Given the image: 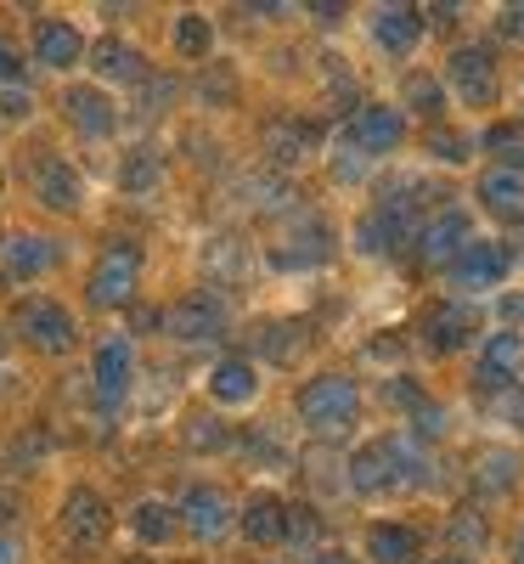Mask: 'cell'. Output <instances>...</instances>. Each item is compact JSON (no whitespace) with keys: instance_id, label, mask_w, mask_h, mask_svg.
<instances>
[{"instance_id":"obj_1","label":"cell","mask_w":524,"mask_h":564,"mask_svg":"<svg viewBox=\"0 0 524 564\" xmlns=\"http://www.w3.org/2000/svg\"><path fill=\"white\" fill-rule=\"evenodd\" d=\"M423 198H440V193H428L423 181L384 186L378 204L356 220V249L361 254H401L417 238V226H423Z\"/></svg>"},{"instance_id":"obj_2","label":"cell","mask_w":524,"mask_h":564,"mask_svg":"<svg viewBox=\"0 0 524 564\" xmlns=\"http://www.w3.org/2000/svg\"><path fill=\"white\" fill-rule=\"evenodd\" d=\"M350 491L356 497H390V491H406V486H423V452L401 435H378L367 446L350 452Z\"/></svg>"},{"instance_id":"obj_3","label":"cell","mask_w":524,"mask_h":564,"mask_svg":"<svg viewBox=\"0 0 524 564\" xmlns=\"http://www.w3.org/2000/svg\"><path fill=\"white\" fill-rule=\"evenodd\" d=\"M299 423L310 435L332 441V435H345L350 423L361 417V384L350 379V372H316V379L299 390Z\"/></svg>"},{"instance_id":"obj_4","label":"cell","mask_w":524,"mask_h":564,"mask_svg":"<svg viewBox=\"0 0 524 564\" xmlns=\"http://www.w3.org/2000/svg\"><path fill=\"white\" fill-rule=\"evenodd\" d=\"M57 536H63L68 558H97L108 547V536H113V508L90 486H74L63 497V513H57Z\"/></svg>"},{"instance_id":"obj_5","label":"cell","mask_w":524,"mask_h":564,"mask_svg":"<svg viewBox=\"0 0 524 564\" xmlns=\"http://www.w3.org/2000/svg\"><path fill=\"white\" fill-rule=\"evenodd\" d=\"M141 289V249L130 238H113L97 265H90V282H85V300L97 305V311H124Z\"/></svg>"},{"instance_id":"obj_6","label":"cell","mask_w":524,"mask_h":564,"mask_svg":"<svg viewBox=\"0 0 524 564\" xmlns=\"http://www.w3.org/2000/svg\"><path fill=\"white\" fill-rule=\"evenodd\" d=\"M12 327H18V339H23L29 350H40V356H68L74 339H79L74 311L57 305V300H45V294L23 300V305L12 311Z\"/></svg>"},{"instance_id":"obj_7","label":"cell","mask_w":524,"mask_h":564,"mask_svg":"<svg viewBox=\"0 0 524 564\" xmlns=\"http://www.w3.org/2000/svg\"><path fill=\"white\" fill-rule=\"evenodd\" d=\"M507 271H513V249H507L502 238H473V243L446 265L451 289H462V294H491V289H502Z\"/></svg>"},{"instance_id":"obj_8","label":"cell","mask_w":524,"mask_h":564,"mask_svg":"<svg viewBox=\"0 0 524 564\" xmlns=\"http://www.w3.org/2000/svg\"><path fill=\"white\" fill-rule=\"evenodd\" d=\"M406 113L401 108H390V102H361L356 113H350V124H345V141L361 153V159H384V153H395L401 141H406Z\"/></svg>"},{"instance_id":"obj_9","label":"cell","mask_w":524,"mask_h":564,"mask_svg":"<svg viewBox=\"0 0 524 564\" xmlns=\"http://www.w3.org/2000/svg\"><path fill=\"white\" fill-rule=\"evenodd\" d=\"M446 79L457 85V97L468 108H496L502 102V74H496V57L485 45H457L451 63H446Z\"/></svg>"},{"instance_id":"obj_10","label":"cell","mask_w":524,"mask_h":564,"mask_svg":"<svg viewBox=\"0 0 524 564\" xmlns=\"http://www.w3.org/2000/svg\"><path fill=\"white\" fill-rule=\"evenodd\" d=\"M417 334H423V345L435 356H451V350H462L473 334H480V311L462 305V300H428L423 316H417Z\"/></svg>"},{"instance_id":"obj_11","label":"cell","mask_w":524,"mask_h":564,"mask_svg":"<svg viewBox=\"0 0 524 564\" xmlns=\"http://www.w3.org/2000/svg\"><path fill=\"white\" fill-rule=\"evenodd\" d=\"M130 379H135V345L124 334H108L90 356V390H97V406L113 412L124 395H130Z\"/></svg>"},{"instance_id":"obj_12","label":"cell","mask_w":524,"mask_h":564,"mask_svg":"<svg viewBox=\"0 0 524 564\" xmlns=\"http://www.w3.org/2000/svg\"><path fill=\"white\" fill-rule=\"evenodd\" d=\"M524 379V334H513V327H496V334L480 345V361H473V390H513Z\"/></svg>"},{"instance_id":"obj_13","label":"cell","mask_w":524,"mask_h":564,"mask_svg":"<svg viewBox=\"0 0 524 564\" xmlns=\"http://www.w3.org/2000/svg\"><path fill=\"white\" fill-rule=\"evenodd\" d=\"M159 327L181 345H204V339H226V305L209 294H186L170 311H159Z\"/></svg>"},{"instance_id":"obj_14","label":"cell","mask_w":524,"mask_h":564,"mask_svg":"<svg viewBox=\"0 0 524 564\" xmlns=\"http://www.w3.org/2000/svg\"><path fill=\"white\" fill-rule=\"evenodd\" d=\"M417 260L423 265H435V271H446L468 243H473V220H468V209H440V215H428L423 226H417Z\"/></svg>"},{"instance_id":"obj_15","label":"cell","mask_w":524,"mask_h":564,"mask_svg":"<svg viewBox=\"0 0 524 564\" xmlns=\"http://www.w3.org/2000/svg\"><path fill=\"white\" fill-rule=\"evenodd\" d=\"M175 513H181V525L193 531L198 542H220L237 525V508H231V497L220 486H186V497H181Z\"/></svg>"},{"instance_id":"obj_16","label":"cell","mask_w":524,"mask_h":564,"mask_svg":"<svg viewBox=\"0 0 524 564\" xmlns=\"http://www.w3.org/2000/svg\"><path fill=\"white\" fill-rule=\"evenodd\" d=\"M63 119L79 135H90V141H102V135L119 130V108H113V97H108L102 85H68L63 90Z\"/></svg>"},{"instance_id":"obj_17","label":"cell","mask_w":524,"mask_h":564,"mask_svg":"<svg viewBox=\"0 0 524 564\" xmlns=\"http://www.w3.org/2000/svg\"><path fill=\"white\" fill-rule=\"evenodd\" d=\"M63 260L57 238H45V231H7V243H0V271L12 282H29V276H45Z\"/></svg>"},{"instance_id":"obj_18","label":"cell","mask_w":524,"mask_h":564,"mask_svg":"<svg viewBox=\"0 0 524 564\" xmlns=\"http://www.w3.org/2000/svg\"><path fill=\"white\" fill-rule=\"evenodd\" d=\"M473 198H480V209L502 226H524V170L513 164H491L480 175V186H473Z\"/></svg>"},{"instance_id":"obj_19","label":"cell","mask_w":524,"mask_h":564,"mask_svg":"<svg viewBox=\"0 0 524 564\" xmlns=\"http://www.w3.org/2000/svg\"><path fill=\"white\" fill-rule=\"evenodd\" d=\"M260 141H265L271 164H305V159L321 148V130H316V119H299V113H276V119H265Z\"/></svg>"},{"instance_id":"obj_20","label":"cell","mask_w":524,"mask_h":564,"mask_svg":"<svg viewBox=\"0 0 524 564\" xmlns=\"http://www.w3.org/2000/svg\"><path fill=\"white\" fill-rule=\"evenodd\" d=\"M29 181H34V198H40L45 209H57V215H74V209H79V198H85V181H79V170H74L68 159H57V153L34 159Z\"/></svg>"},{"instance_id":"obj_21","label":"cell","mask_w":524,"mask_h":564,"mask_svg":"<svg viewBox=\"0 0 524 564\" xmlns=\"http://www.w3.org/2000/svg\"><path fill=\"white\" fill-rule=\"evenodd\" d=\"M237 531H243L254 547H282L288 542V502H282L276 491H254L243 502V513H237Z\"/></svg>"},{"instance_id":"obj_22","label":"cell","mask_w":524,"mask_h":564,"mask_svg":"<svg viewBox=\"0 0 524 564\" xmlns=\"http://www.w3.org/2000/svg\"><path fill=\"white\" fill-rule=\"evenodd\" d=\"M299 226H305V231H294L288 243L271 249V265H276V271H310V265L332 260V226L316 220V215H305Z\"/></svg>"},{"instance_id":"obj_23","label":"cell","mask_w":524,"mask_h":564,"mask_svg":"<svg viewBox=\"0 0 524 564\" xmlns=\"http://www.w3.org/2000/svg\"><path fill=\"white\" fill-rule=\"evenodd\" d=\"M423 40V12L417 7H378L372 12V45L390 57H412Z\"/></svg>"},{"instance_id":"obj_24","label":"cell","mask_w":524,"mask_h":564,"mask_svg":"<svg viewBox=\"0 0 524 564\" xmlns=\"http://www.w3.org/2000/svg\"><path fill=\"white\" fill-rule=\"evenodd\" d=\"M85 57V40H79V29L74 23H63V18H40L34 23V63L40 68H74Z\"/></svg>"},{"instance_id":"obj_25","label":"cell","mask_w":524,"mask_h":564,"mask_svg":"<svg viewBox=\"0 0 524 564\" xmlns=\"http://www.w3.org/2000/svg\"><path fill=\"white\" fill-rule=\"evenodd\" d=\"M209 395H215L220 406H254V401H260V367H254L249 356H226V361H215V372H209Z\"/></svg>"},{"instance_id":"obj_26","label":"cell","mask_w":524,"mask_h":564,"mask_svg":"<svg viewBox=\"0 0 524 564\" xmlns=\"http://www.w3.org/2000/svg\"><path fill=\"white\" fill-rule=\"evenodd\" d=\"M367 558L372 564H417L423 558V531L401 520H378L367 525Z\"/></svg>"},{"instance_id":"obj_27","label":"cell","mask_w":524,"mask_h":564,"mask_svg":"<svg viewBox=\"0 0 524 564\" xmlns=\"http://www.w3.org/2000/svg\"><path fill=\"white\" fill-rule=\"evenodd\" d=\"M90 68H97V79H108V85H141L148 79V57H141L130 40H119V34L90 45Z\"/></svg>"},{"instance_id":"obj_28","label":"cell","mask_w":524,"mask_h":564,"mask_svg":"<svg viewBox=\"0 0 524 564\" xmlns=\"http://www.w3.org/2000/svg\"><path fill=\"white\" fill-rule=\"evenodd\" d=\"M406 119L417 113V119H428V124H446V85L428 74V68H412L406 74V85H401V102H395Z\"/></svg>"},{"instance_id":"obj_29","label":"cell","mask_w":524,"mask_h":564,"mask_svg":"<svg viewBox=\"0 0 524 564\" xmlns=\"http://www.w3.org/2000/svg\"><path fill=\"white\" fill-rule=\"evenodd\" d=\"M130 531H135V542L164 547V542L181 531V520H175V508H170V502L148 497V502H135V513H130Z\"/></svg>"},{"instance_id":"obj_30","label":"cell","mask_w":524,"mask_h":564,"mask_svg":"<svg viewBox=\"0 0 524 564\" xmlns=\"http://www.w3.org/2000/svg\"><path fill=\"white\" fill-rule=\"evenodd\" d=\"M473 486H480V491H513L518 486V452L485 446L480 457H473Z\"/></svg>"},{"instance_id":"obj_31","label":"cell","mask_w":524,"mask_h":564,"mask_svg":"<svg viewBox=\"0 0 524 564\" xmlns=\"http://www.w3.org/2000/svg\"><path fill=\"white\" fill-rule=\"evenodd\" d=\"M305 334H310L305 322H265V334H260V350H265V356H271L276 367H294V361L305 356V345H310Z\"/></svg>"},{"instance_id":"obj_32","label":"cell","mask_w":524,"mask_h":564,"mask_svg":"<svg viewBox=\"0 0 524 564\" xmlns=\"http://www.w3.org/2000/svg\"><path fill=\"white\" fill-rule=\"evenodd\" d=\"M181 441L193 446V452H226V446H231V430H226V423H220L215 412H186Z\"/></svg>"},{"instance_id":"obj_33","label":"cell","mask_w":524,"mask_h":564,"mask_svg":"<svg viewBox=\"0 0 524 564\" xmlns=\"http://www.w3.org/2000/svg\"><path fill=\"white\" fill-rule=\"evenodd\" d=\"M209 45H215L209 18H198V12H181V18H175V52H181V57L204 63V57H209Z\"/></svg>"},{"instance_id":"obj_34","label":"cell","mask_w":524,"mask_h":564,"mask_svg":"<svg viewBox=\"0 0 524 564\" xmlns=\"http://www.w3.org/2000/svg\"><path fill=\"white\" fill-rule=\"evenodd\" d=\"M159 181H164V159H159L153 148H135V153L124 159V170H119L124 193H148V186H159Z\"/></svg>"},{"instance_id":"obj_35","label":"cell","mask_w":524,"mask_h":564,"mask_svg":"<svg viewBox=\"0 0 524 564\" xmlns=\"http://www.w3.org/2000/svg\"><path fill=\"white\" fill-rule=\"evenodd\" d=\"M423 148H428V159H440V164H462L473 141L457 135V130H446V124H428V141H423Z\"/></svg>"},{"instance_id":"obj_36","label":"cell","mask_w":524,"mask_h":564,"mask_svg":"<svg viewBox=\"0 0 524 564\" xmlns=\"http://www.w3.org/2000/svg\"><path fill=\"white\" fill-rule=\"evenodd\" d=\"M446 531H451L462 547H485V536H491V531H485V520H480L473 508H457L451 520H446Z\"/></svg>"},{"instance_id":"obj_37","label":"cell","mask_w":524,"mask_h":564,"mask_svg":"<svg viewBox=\"0 0 524 564\" xmlns=\"http://www.w3.org/2000/svg\"><path fill=\"white\" fill-rule=\"evenodd\" d=\"M316 536H321V513H316L310 502H294V508H288V542H305V547H310Z\"/></svg>"},{"instance_id":"obj_38","label":"cell","mask_w":524,"mask_h":564,"mask_svg":"<svg viewBox=\"0 0 524 564\" xmlns=\"http://www.w3.org/2000/svg\"><path fill=\"white\" fill-rule=\"evenodd\" d=\"M412 430H417V441H440V435H446V406H440V401H423V406L412 412Z\"/></svg>"},{"instance_id":"obj_39","label":"cell","mask_w":524,"mask_h":564,"mask_svg":"<svg viewBox=\"0 0 524 564\" xmlns=\"http://www.w3.org/2000/svg\"><path fill=\"white\" fill-rule=\"evenodd\" d=\"M384 401H395L401 412H417L428 395H423V384H412L406 372H395V379H384Z\"/></svg>"},{"instance_id":"obj_40","label":"cell","mask_w":524,"mask_h":564,"mask_svg":"<svg viewBox=\"0 0 524 564\" xmlns=\"http://www.w3.org/2000/svg\"><path fill=\"white\" fill-rule=\"evenodd\" d=\"M29 113H34L29 85H0V119H29Z\"/></svg>"},{"instance_id":"obj_41","label":"cell","mask_w":524,"mask_h":564,"mask_svg":"<svg viewBox=\"0 0 524 564\" xmlns=\"http://www.w3.org/2000/svg\"><path fill=\"white\" fill-rule=\"evenodd\" d=\"M0 85H23V57L12 45H0Z\"/></svg>"},{"instance_id":"obj_42","label":"cell","mask_w":524,"mask_h":564,"mask_svg":"<svg viewBox=\"0 0 524 564\" xmlns=\"http://www.w3.org/2000/svg\"><path fill=\"white\" fill-rule=\"evenodd\" d=\"M496 34H507V40H524V7H507V12L496 18Z\"/></svg>"},{"instance_id":"obj_43","label":"cell","mask_w":524,"mask_h":564,"mask_svg":"<svg viewBox=\"0 0 524 564\" xmlns=\"http://www.w3.org/2000/svg\"><path fill=\"white\" fill-rule=\"evenodd\" d=\"M310 564H361V558H350L345 547H316V553H310Z\"/></svg>"},{"instance_id":"obj_44","label":"cell","mask_w":524,"mask_h":564,"mask_svg":"<svg viewBox=\"0 0 524 564\" xmlns=\"http://www.w3.org/2000/svg\"><path fill=\"white\" fill-rule=\"evenodd\" d=\"M18 558H23L18 542H12V536H0V564H18Z\"/></svg>"},{"instance_id":"obj_45","label":"cell","mask_w":524,"mask_h":564,"mask_svg":"<svg viewBox=\"0 0 524 564\" xmlns=\"http://www.w3.org/2000/svg\"><path fill=\"white\" fill-rule=\"evenodd\" d=\"M7 379H18V372H12V367H0V395H7V390H12Z\"/></svg>"},{"instance_id":"obj_46","label":"cell","mask_w":524,"mask_h":564,"mask_svg":"<svg viewBox=\"0 0 524 564\" xmlns=\"http://www.w3.org/2000/svg\"><path fill=\"white\" fill-rule=\"evenodd\" d=\"M513 564H524V536H518V547H513Z\"/></svg>"},{"instance_id":"obj_47","label":"cell","mask_w":524,"mask_h":564,"mask_svg":"<svg viewBox=\"0 0 524 564\" xmlns=\"http://www.w3.org/2000/svg\"><path fill=\"white\" fill-rule=\"evenodd\" d=\"M435 564H468V558H462V553H451V558H435Z\"/></svg>"},{"instance_id":"obj_48","label":"cell","mask_w":524,"mask_h":564,"mask_svg":"<svg viewBox=\"0 0 524 564\" xmlns=\"http://www.w3.org/2000/svg\"><path fill=\"white\" fill-rule=\"evenodd\" d=\"M124 564H153V558H124Z\"/></svg>"},{"instance_id":"obj_49","label":"cell","mask_w":524,"mask_h":564,"mask_svg":"<svg viewBox=\"0 0 524 564\" xmlns=\"http://www.w3.org/2000/svg\"><path fill=\"white\" fill-rule=\"evenodd\" d=\"M513 260H524V249H518V254H513Z\"/></svg>"}]
</instances>
